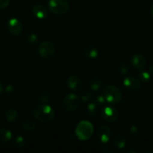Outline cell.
<instances>
[{"instance_id":"7","label":"cell","mask_w":153,"mask_h":153,"mask_svg":"<svg viewBox=\"0 0 153 153\" xmlns=\"http://www.w3.org/2000/svg\"><path fill=\"white\" fill-rule=\"evenodd\" d=\"M101 117L104 120L109 123H113L117 120L118 113L113 106H105L101 111Z\"/></svg>"},{"instance_id":"17","label":"cell","mask_w":153,"mask_h":153,"mask_svg":"<svg viewBox=\"0 0 153 153\" xmlns=\"http://www.w3.org/2000/svg\"><path fill=\"white\" fill-rule=\"evenodd\" d=\"M12 137V133L8 128H0V142L7 143L10 141Z\"/></svg>"},{"instance_id":"1","label":"cell","mask_w":153,"mask_h":153,"mask_svg":"<svg viewBox=\"0 0 153 153\" xmlns=\"http://www.w3.org/2000/svg\"><path fill=\"white\" fill-rule=\"evenodd\" d=\"M33 115L39 122L46 123L51 122L53 120L55 112L50 106L43 103V104L38 105L34 108Z\"/></svg>"},{"instance_id":"9","label":"cell","mask_w":153,"mask_h":153,"mask_svg":"<svg viewBox=\"0 0 153 153\" xmlns=\"http://www.w3.org/2000/svg\"><path fill=\"white\" fill-rule=\"evenodd\" d=\"M22 23L20 22L19 19H16V18H11L10 19H9L8 22V29L12 35H19L22 31Z\"/></svg>"},{"instance_id":"15","label":"cell","mask_w":153,"mask_h":153,"mask_svg":"<svg viewBox=\"0 0 153 153\" xmlns=\"http://www.w3.org/2000/svg\"><path fill=\"white\" fill-rule=\"evenodd\" d=\"M83 55L86 58H88V59H95V58H98L99 53L98 51L95 48L88 46V47H86L84 49Z\"/></svg>"},{"instance_id":"21","label":"cell","mask_w":153,"mask_h":153,"mask_svg":"<svg viewBox=\"0 0 153 153\" xmlns=\"http://www.w3.org/2000/svg\"><path fill=\"white\" fill-rule=\"evenodd\" d=\"M139 78L141 82H143V83H147V82H148L150 81L151 76H150V74L148 72L142 70V72L139 74Z\"/></svg>"},{"instance_id":"30","label":"cell","mask_w":153,"mask_h":153,"mask_svg":"<svg viewBox=\"0 0 153 153\" xmlns=\"http://www.w3.org/2000/svg\"><path fill=\"white\" fill-rule=\"evenodd\" d=\"M3 91H4V87H3V85L2 84V82H0V94L3 92Z\"/></svg>"},{"instance_id":"5","label":"cell","mask_w":153,"mask_h":153,"mask_svg":"<svg viewBox=\"0 0 153 153\" xmlns=\"http://www.w3.org/2000/svg\"><path fill=\"white\" fill-rule=\"evenodd\" d=\"M80 103V98L76 94L70 93V94H68L64 97L63 106L67 111L72 112L74 111L79 107Z\"/></svg>"},{"instance_id":"32","label":"cell","mask_w":153,"mask_h":153,"mask_svg":"<svg viewBox=\"0 0 153 153\" xmlns=\"http://www.w3.org/2000/svg\"><path fill=\"white\" fill-rule=\"evenodd\" d=\"M151 15H152V16L153 17V4L151 7Z\"/></svg>"},{"instance_id":"14","label":"cell","mask_w":153,"mask_h":153,"mask_svg":"<svg viewBox=\"0 0 153 153\" xmlns=\"http://www.w3.org/2000/svg\"><path fill=\"white\" fill-rule=\"evenodd\" d=\"M112 145L119 149H124L127 145V139L123 135H116L112 139Z\"/></svg>"},{"instance_id":"27","label":"cell","mask_w":153,"mask_h":153,"mask_svg":"<svg viewBox=\"0 0 153 153\" xmlns=\"http://www.w3.org/2000/svg\"><path fill=\"white\" fill-rule=\"evenodd\" d=\"M94 102L98 105H103L104 103L106 102V100H105L104 97L103 95H99L96 97L95 100H94Z\"/></svg>"},{"instance_id":"25","label":"cell","mask_w":153,"mask_h":153,"mask_svg":"<svg viewBox=\"0 0 153 153\" xmlns=\"http://www.w3.org/2000/svg\"><path fill=\"white\" fill-rule=\"evenodd\" d=\"M119 71L122 74L127 75L129 72V67L125 63H122L121 65L119 66Z\"/></svg>"},{"instance_id":"18","label":"cell","mask_w":153,"mask_h":153,"mask_svg":"<svg viewBox=\"0 0 153 153\" xmlns=\"http://www.w3.org/2000/svg\"><path fill=\"white\" fill-rule=\"evenodd\" d=\"M86 114L88 116L93 117H94L97 114L98 111V105L94 102H90L89 104L87 105L86 110Z\"/></svg>"},{"instance_id":"24","label":"cell","mask_w":153,"mask_h":153,"mask_svg":"<svg viewBox=\"0 0 153 153\" xmlns=\"http://www.w3.org/2000/svg\"><path fill=\"white\" fill-rule=\"evenodd\" d=\"M80 100L84 102H87L92 100V94L87 91H83L80 97Z\"/></svg>"},{"instance_id":"2","label":"cell","mask_w":153,"mask_h":153,"mask_svg":"<svg viewBox=\"0 0 153 153\" xmlns=\"http://www.w3.org/2000/svg\"><path fill=\"white\" fill-rule=\"evenodd\" d=\"M102 95L106 102L110 105H115L119 102L122 100V92L116 86L112 85H106L102 91Z\"/></svg>"},{"instance_id":"31","label":"cell","mask_w":153,"mask_h":153,"mask_svg":"<svg viewBox=\"0 0 153 153\" xmlns=\"http://www.w3.org/2000/svg\"><path fill=\"white\" fill-rule=\"evenodd\" d=\"M149 71H150V73H151L153 75V64H152V65L150 66V67H149Z\"/></svg>"},{"instance_id":"26","label":"cell","mask_w":153,"mask_h":153,"mask_svg":"<svg viewBox=\"0 0 153 153\" xmlns=\"http://www.w3.org/2000/svg\"><path fill=\"white\" fill-rule=\"evenodd\" d=\"M27 40L30 44H34L37 42L38 37L34 34H31L27 37Z\"/></svg>"},{"instance_id":"28","label":"cell","mask_w":153,"mask_h":153,"mask_svg":"<svg viewBox=\"0 0 153 153\" xmlns=\"http://www.w3.org/2000/svg\"><path fill=\"white\" fill-rule=\"evenodd\" d=\"M10 0H0V10H3L8 7Z\"/></svg>"},{"instance_id":"4","label":"cell","mask_w":153,"mask_h":153,"mask_svg":"<svg viewBox=\"0 0 153 153\" xmlns=\"http://www.w3.org/2000/svg\"><path fill=\"white\" fill-rule=\"evenodd\" d=\"M48 9L51 13L56 15H63L69 10L68 0H49Z\"/></svg>"},{"instance_id":"22","label":"cell","mask_w":153,"mask_h":153,"mask_svg":"<svg viewBox=\"0 0 153 153\" xmlns=\"http://www.w3.org/2000/svg\"><path fill=\"white\" fill-rule=\"evenodd\" d=\"M25 139L22 136H16L14 140V145L17 148H21L25 145Z\"/></svg>"},{"instance_id":"11","label":"cell","mask_w":153,"mask_h":153,"mask_svg":"<svg viewBox=\"0 0 153 153\" xmlns=\"http://www.w3.org/2000/svg\"><path fill=\"white\" fill-rule=\"evenodd\" d=\"M130 63L134 68L137 70H140V71L143 70L146 67L145 58L140 54H136V55H133L130 59Z\"/></svg>"},{"instance_id":"19","label":"cell","mask_w":153,"mask_h":153,"mask_svg":"<svg viewBox=\"0 0 153 153\" xmlns=\"http://www.w3.org/2000/svg\"><path fill=\"white\" fill-rule=\"evenodd\" d=\"M89 86L93 91H98L101 86V81L98 78H92L89 82Z\"/></svg>"},{"instance_id":"3","label":"cell","mask_w":153,"mask_h":153,"mask_svg":"<svg viewBox=\"0 0 153 153\" xmlns=\"http://www.w3.org/2000/svg\"><path fill=\"white\" fill-rule=\"evenodd\" d=\"M93 131H94V127L92 124L87 120L80 121L76 125L75 129L76 137L82 141L91 138L93 134Z\"/></svg>"},{"instance_id":"10","label":"cell","mask_w":153,"mask_h":153,"mask_svg":"<svg viewBox=\"0 0 153 153\" xmlns=\"http://www.w3.org/2000/svg\"><path fill=\"white\" fill-rule=\"evenodd\" d=\"M123 85L127 89L132 91H136L140 88V82L134 76H126L123 80Z\"/></svg>"},{"instance_id":"16","label":"cell","mask_w":153,"mask_h":153,"mask_svg":"<svg viewBox=\"0 0 153 153\" xmlns=\"http://www.w3.org/2000/svg\"><path fill=\"white\" fill-rule=\"evenodd\" d=\"M4 117H5L6 120L9 123H14L17 120L18 117H19V114H18L17 111L13 108L8 109L7 111L5 112L4 114Z\"/></svg>"},{"instance_id":"29","label":"cell","mask_w":153,"mask_h":153,"mask_svg":"<svg viewBox=\"0 0 153 153\" xmlns=\"http://www.w3.org/2000/svg\"><path fill=\"white\" fill-rule=\"evenodd\" d=\"M13 91L14 89L11 86H8L7 88H6V91H7L8 93H11L13 92Z\"/></svg>"},{"instance_id":"20","label":"cell","mask_w":153,"mask_h":153,"mask_svg":"<svg viewBox=\"0 0 153 153\" xmlns=\"http://www.w3.org/2000/svg\"><path fill=\"white\" fill-rule=\"evenodd\" d=\"M36 125L35 123L32 120H26L22 123V128H23L24 131H32L35 128Z\"/></svg>"},{"instance_id":"6","label":"cell","mask_w":153,"mask_h":153,"mask_svg":"<svg viewBox=\"0 0 153 153\" xmlns=\"http://www.w3.org/2000/svg\"><path fill=\"white\" fill-rule=\"evenodd\" d=\"M39 55L43 59H50L55 55V47L53 43L49 40H44L38 46Z\"/></svg>"},{"instance_id":"23","label":"cell","mask_w":153,"mask_h":153,"mask_svg":"<svg viewBox=\"0 0 153 153\" xmlns=\"http://www.w3.org/2000/svg\"><path fill=\"white\" fill-rule=\"evenodd\" d=\"M51 97H52V95H51L50 93L44 92L42 94H40V97H39V100L42 103H46L50 101Z\"/></svg>"},{"instance_id":"8","label":"cell","mask_w":153,"mask_h":153,"mask_svg":"<svg viewBox=\"0 0 153 153\" xmlns=\"http://www.w3.org/2000/svg\"><path fill=\"white\" fill-rule=\"evenodd\" d=\"M112 131L111 128L107 126H102L98 130L97 135L102 144H106L107 142L110 140Z\"/></svg>"},{"instance_id":"13","label":"cell","mask_w":153,"mask_h":153,"mask_svg":"<svg viewBox=\"0 0 153 153\" xmlns=\"http://www.w3.org/2000/svg\"><path fill=\"white\" fill-rule=\"evenodd\" d=\"M32 13L38 19H44L47 16L48 12L46 7L41 4H36L32 7Z\"/></svg>"},{"instance_id":"12","label":"cell","mask_w":153,"mask_h":153,"mask_svg":"<svg viewBox=\"0 0 153 153\" xmlns=\"http://www.w3.org/2000/svg\"><path fill=\"white\" fill-rule=\"evenodd\" d=\"M67 85L72 91H79L82 87V82L78 76L73 75L68 78Z\"/></svg>"}]
</instances>
